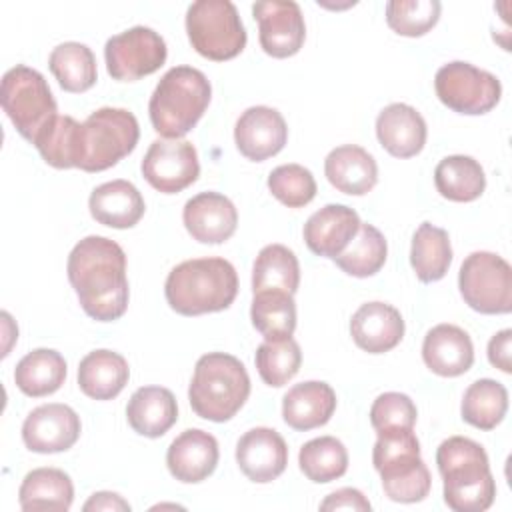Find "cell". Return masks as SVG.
<instances>
[{
	"label": "cell",
	"instance_id": "6da1fadb",
	"mask_svg": "<svg viewBox=\"0 0 512 512\" xmlns=\"http://www.w3.org/2000/svg\"><path fill=\"white\" fill-rule=\"evenodd\" d=\"M68 280L82 310L98 320H118L128 308L126 254L120 244L104 236H86L70 252Z\"/></svg>",
	"mask_w": 512,
	"mask_h": 512
},
{
	"label": "cell",
	"instance_id": "7a4b0ae2",
	"mask_svg": "<svg viewBox=\"0 0 512 512\" xmlns=\"http://www.w3.org/2000/svg\"><path fill=\"white\" fill-rule=\"evenodd\" d=\"M166 302L182 316L226 310L238 294L234 266L218 256L192 258L174 266L164 284Z\"/></svg>",
	"mask_w": 512,
	"mask_h": 512
},
{
	"label": "cell",
	"instance_id": "3957f363",
	"mask_svg": "<svg viewBox=\"0 0 512 512\" xmlns=\"http://www.w3.org/2000/svg\"><path fill=\"white\" fill-rule=\"evenodd\" d=\"M438 472L444 480V502L454 512H482L492 506L496 482L486 450L466 438L450 436L436 450Z\"/></svg>",
	"mask_w": 512,
	"mask_h": 512
},
{
	"label": "cell",
	"instance_id": "277c9868",
	"mask_svg": "<svg viewBox=\"0 0 512 512\" xmlns=\"http://www.w3.org/2000/svg\"><path fill=\"white\" fill-rule=\"evenodd\" d=\"M212 86L204 72L192 66L170 68L156 84L148 112L154 130L164 138H182L202 118Z\"/></svg>",
	"mask_w": 512,
	"mask_h": 512
},
{
	"label": "cell",
	"instance_id": "5b68a950",
	"mask_svg": "<svg viewBox=\"0 0 512 512\" xmlns=\"http://www.w3.org/2000/svg\"><path fill=\"white\" fill-rule=\"evenodd\" d=\"M250 396V376L244 364L224 352L198 358L188 388L192 410L210 422L230 420Z\"/></svg>",
	"mask_w": 512,
	"mask_h": 512
},
{
	"label": "cell",
	"instance_id": "8992f818",
	"mask_svg": "<svg viewBox=\"0 0 512 512\" xmlns=\"http://www.w3.org/2000/svg\"><path fill=\"white\" fill-rule=\"evenodd\" d=\"M372 464L382 478L384 494L394 502H420L428 496L432 478L420 458V442L412 428L376 432Z\"/></svg>",
	"mask_w": 512,
	"mask_h": 512
},
{
	"label": "cell",
	"instance_id": "52a82bcc",
	"mask_svg": "<svg viewBox=\"0 0 512 512\" xmlns=\"http://www.w3.org/2000/svg\"><path fill=\"white\" fill-rule=\"evenodd\" d=\"M140 138L136 116L126 108L104 106L82 122L80 162L84 172H102L128 156Z\"/></svg>",
	"mask_w": 512,
	"mask_h": 512
},
{
	"label": "cell",
	"instance_id": "ba28073f",
	"mask_svg": "<svg viewBox=\"0 0 512 512\" xmlns=\"http://www.w3.org/2000/svg\"><path fill=\"white\" fill-rule=\"evenodd\" d=\"M0 102L20 136L32 144L58 116V106L46 78L24 64L10 68L2 76Z\"/></svg>",
	"mask_w": 512,
	"mask_h": 512
},
{
	"label": "cell",
	"instance_id": "9c48e42d",
	"mask_svg": "<svg viewBox=\"0 0 512 512\" xmlns=\"http://www.w3.org/2000/svg\"><path fill=\"white\" fill-rule=\"evenodd\" d=\"M192 48L208 60H230L246 46V28L230 0H196L186 10Z\"/></svg>",
	"mask_w": 512,
	"mask_h": 512
},
{
	"label": "cell",
	"instance_id": "30bf717a",
	"mask_svg": "<svg viewBox=\"0 0 512 512\" xmlns=\"http://www.w3.org/2000/svg\"><path fill=\"white\" fill-rule=\"evenodd\" d=\"M464 302L480 314H508L512 310V268L494 252H472L458 272Z\"/></svg>",
	"mask_w": 512,
	"mask_h": 512
},
{
	"label": "cell",
	"instance_id": "8fae6325",
	"mask_svg": "<svg viewBox=\"0 0 512 512\" xmlns=\"http://www.w3.org/2000/svg\"><path fill=\"white\" fill-rule=\"evenodd\" d=\"M434 90L444 106L470 116L490 112L502 96V84L492 72L462 60L448 62L436 72Z\"/></svg>",
	"mask_w": 512,
	"mask_h": 512
},
{
	"label": "cell",
	"instance_id": "7c38bea8",
	"mask_svg": "<svg viewBox=\"0 0 512 512\" xmlns=\"http://www.w3.org/2000/svg\"><path fill=\"white\" fill-rule=\"evenodd\" d=\"M168 56L164 38L148 26H132L106 40V70L114 80L134 82L156 72Z\"/></svg>",
	"mask_w": 512,
	"mask_h": 512
},
{
	"label": "cell",
	"instance_id": "4fadbf2b",
	"mask_svg": "<svg viewBox=\"0 0 512 512\" xmlns=\"http://www.w3.org/2000/svg\"><path fill=\"white\" fill-rule=\"evenodd\" d=\"M142 176L162 194H176L196 182L200 174L198 152L182 138L154 140L142 158Z\"/></svg>",
	"mask_w": 512,
	"mask_h": 512
},
{
	"label": "cell",
	"instance_id": "5bb4252c",
	"mask_svg": "<svg viewBox=\"0 0 512 512\" xmlns=\"http://www.w3.org/2000/svg\"><path fill=\"white\" fill-rule=\"evenodd\" d=\"M262 50L272 58L294 56L306 38V24L294 0H262L252 6Z\"/></svg>",
	"mask_w": 512,
	"mask_h": 512
},
{
	"label": "cell",
	"instance_id": "9a60e30c",
	"mask_svg": "<svg viewBox=\"0 0 512 512\" xmlns=\"http://www.w3.org/2000/svg\"><path fill=\"white\" fill-rule=\"evenodd\" d=\"M80 416L66 404L50 402L34 408L22 424V440L28 450L56 454L72 448L80 438Z\"/></svg>",
	"mask_w": 512,
	"mask_h": 512
},
{
	"label": "cell",
	"instance_id": "2e32d148",
	"mask_svg": "<svg viewBox=\"0 0 512 512\" xmlns=\"http://www.w3.org/2000/svg\"><path fill=\"white\" fill-rule=\"evenodd\" d=\"M288 140L284 116L270 106L246 108L234 126V142L242 156L262 162L278 154Z\"/></svg>",
	"mask_w": 512,
	"mask_h": 512
},
{
	"label": "cell",
	"instance_id": "e0dca14e",
	"mask_svg": "<svg viewBox=\"0 0 512 512\" xmlns=\"http://www.w3.org/2000/svg\"><path fill=\"white\" fill-rule=\"evenodd\" d=\"M236 462L248 480L266 484L286 470L288 446L274 428L258 426L240 436Z\"/></svg>",
	"mask_w": 512,
	"mask_h": 512
},
{
	"label": "cell",
	"instance_id": "ac0fdd59",
	"mask_svg": "<svg viewBox=\"0 0 512 512\" xmlns=\"http://www.w3.org/2000/svg\"><path fill=\"white\" fill-rule=\"evenodd\" d=\"M188 234L202 244L226 242L238 226V212L230 198L220 192H200L182 210Z\"/></svg>",
	"mask_w": 512,
	"mask_h": 512
},
{
	"label": "cell",
	"instance_id": "d6986e66",
	"mask_svg": "<svg viewBox=\"0 0 512 512\" xmlns=\"http://www.w3.org/2000/svg\"><path fill=\"white\" fill-rule=\"evenodd\" d=\"M218 456V442L212 434L200 428H188L168 446L166 466L176 480L196 484L216 470Z\"/></svg>",
	"mask_w": 512,
	"mask_h": 512
},
{
	"label": "cell",
	"instance_id": "ffe728a7",
	"mask_svg": "<svg viewBox=\"0 0 512 512\" xmlns=\"http://www.w3.org/2000/svg\"><path fill=\"white\" fill-rule=\"evenodd\" d=\"M354 208L344 204H326L314 212L304 224V242L316 256L336 258L360 228Z\"/></svg>",
	"mask_w": 512,
	"mask_h": 512
},
{
	"label": "cell",
	"instance_id": "44dd1931",
	"mask_svg": "<svg viewBox=\"0 0 512 512\" xmlns=\"http://www.w3.org/2000/svg\"><path fill=\"white\" fill-rule=\"evenodd\" d=\"M350 334L358 348L368 354H384L400 344L404 336L402 314L386 302L362 304L350 320Z\"/></svg>",
	"mask_w": 512,
	"mask_h": 512
},
{
	"label": "cell",
	"instance_id": "7402d4cb",
	"mask_svg": "<svg viewBox=\"0 0 512 512\" xmlns=\"http://www.w3.org/2000/svg\"><path fill=\"white\" fill-rule=\"evenodd\" d=\"M422 358L434 374L454 378L470 370L474 362V346L468 332L460 326L438 324L424 336Z\"/></svg>",
	"mask_w": 512,
	"mask_h": 512
},
{
	"label": "cell",
	"instance_id": "603a6c76",
	"mask_svg": "<svg viewBox=\"0 0 512 512\" xmlns=\"http://www.w3.org/2000/svg\"><path fill=\"white\" fill-rule=\"evenodd\" d=\"M426 122L422 114L404 104H388L376 118V136L382 148L396 158H412L426 144Z\"/></svg>",
	"mask_w": 512,
	"mask_h": 512
},
{
	"label": "cell",
	"instance_id": "cb8c5ba5",
	"mask_svg": "<svg viewBox=\"0 0 512 512\" xmlns=\"http://www.w3.org/2000/svg\"><path fill=\"white\" fill-rule=\"evenodd\" d=\"M336 410V392L330 384L308 380L294 384L282 398L284 422L300 432L324 426Z\"/></svg>",
	"mask_w": 512,
	"mask_h": 512
},
{
	"label": "cell",
	"instance_id": "d4e9b609",
	"mask_svg": "<svg viewBox=\"0 0 512 512\" xmlns=\"http://www.w3.org/2000/svg\"><path fill=\"white\" fill-rule=\"evenodd\" d=\"M88 208L98 224L110 228H132L144 216L146 204L138 188L128 180H112L96 186L88 198Z\"/></svg>",
	"mask_w": 512,
	"mask_h": 512
},
{
	"label": "cell",
	"instance_id": "484cf974",
	"mask_svg": "<svg viewBox=\"0 0 512 512\" xmlns=\"http://www.w3.org/2000/svg\"><path fill=\"white\" fill-rule=\"evenodd\" d=\"M324 174L336 190L352 196L368 194L378 182L374 156L356 144H344L330 150L324 160Z\"/></svg>",
	"mask_w": 512,
	"mask_h": 512
},
{
	"label": "cell",
	"instance_id": "4316f807",
	"mask_svg": "<svg viewBox=\"0 0 512 512\" xmlns=\"http://www.w3.org/2000/svg\"><path fill=\"white\" fill-rule=\"evenodd\" d=\"M126 418L140 436L160 438L176 424L178 404L168 388L142 386L130 396Z\"/></svg>",
	"mask_w": 512,
	"mask_h": 512
},
{
	"label": "cell",
	"instance_id": "83f0119b",
	"mask_svg": "<svg viewBox=\"0 0 512 512\" xmlns=\"http://www.w3.org/2000/svg\"><path fill=\"white\" fill-rule=\"evenodd\" d=\"M130 368L122 354L112 350L88 352L78 364V386L94 400H112L128 384Z\"/></svg>",
	"mask_w": 512,
	"mask_h": 512
},
{
	"label": "cell",
	"instance_id": "f1b7e54d",
	"mask_svg": "<svg viewBox=\"0 0 512 512\" xmlns=\"http://www.w3.org/2000/svg\"><path fill=\"white\" fill-rule=\"evenodd\" d=\"M74 484L64 470L36 468L28 472L18 490L20 508L26 512L58 510L64 512L72 506Z\"/></svg>",
	"mask_w": 512,
	"mask_h": 512
},
{
	"label": "cell",
	"instance_id": "f546056e",
	"mask_svg": "<svg viewBox=\"0 0 512 512\" xmlns=\"http://www.w3.org/2000/svg\"><path fill=\"white\" fill-rule=\"evenodd\" d=\"M66 380V360L60 352L38 348L28 352L14 370V382L20 392L32 398L54 394Z\"/></svg>",
	"mask_w": 512,
	"mask_h": 512
},
{
	"label": "cell",
	"instance_id": "4dcf8cb0",
	"mask_svg": "<svg viewBox=\"0 0 512 512\" xmlns=\"http://www.w3.org/2000/svg\"><path fill=\"white\" fill-rule=\"evenodd\" d=\"M434 184L440 196L452 202H472L486 188L484 168L478 160L464 154L446 156L434 170Z\"/></svg>",
	"mask_w": 512,
	"mask_h": 512
},
{
	"label": "cell",
	"instance_id": "1f68e13d",
	"mask_svg": "<svg viewBox=\"0 0 512 512\" xmlns=\"http://www.w3.org/2000/svg\"><path fill=\"white\" fill-rule=\"evenodd\" d=\"M300 284V264L296 254L284 244L264 246L252 268V292L280 290L294 296Z\"/></svg>",
	"mask_w": 512,
	"mask_h": 512
},
{
	"label": "cell",
	"instance_id": "d6a6232c",
	"mask_svg": "<svg viewBox=\"0 0 512 512\" xmlns=\"http://www.w3.org/2000/svg\"><path fill=\"white\" fill-rule=\"evenodd\" d=\"M410 264L420 282H436L444 278L452 264L448 232L430 222H422L412 236Z\"/></svg>",
	"mask_w": 512,
	"mask_h": 512
},
{
	"label": "cell",
	"instance_id": "836d02e7",
	"mask_svg": "<svg viewBox=\"0 0 512 512\" xmlns=\"http://www.w3.org/2000/svg\"><path fill=\"white\" fill-rule=\"evenodd\" d=\"M50 72L66 92H86L96 84V58L82 42H62L48 58Z\"/></svg>",
	"mask_w": 512,
	"mask_h": 512
},
{
	"label": "cell",
	"instance_id": "e575fe53",
	"mask_svg": "<svg viewBox=\"0 0 512 512\" xmlns=\"http://www.w3.org/2000/svg\"><path fill=\"white\" fill-rule=\"evenodd\" d=\"M508 410V390L492 378L472 382L462 398V420L480 430L496 428Z\"/></svg>",
	"mask_w": 512,
	"mask_h": 512
},
{
	"label": "cell",
	"instance_id": "d590c367",
	"mask_svg": "<svg viewBox=\"0 0 512 512\" xmlns=\"http://www.w3.org/2000/svg\"><path fill=\"white\" fill-rule=\"evenodd\" d=\"M388 244L384 234L372 224H360L356 236L334 258L336 266L356 278L374 276L386 262Z\"/></svg>",
	"mask_w": 512,
	"mask_h": 512
},
{
	"label": "cell",
	"instance_id": "8d00e7d4",
	"mask_svg": "<svg viewBox=\"0 0 512 512\" xmlns=\"http://www.w3.org/2000/svg\"><path fill=\"white\" fill-rule=\"evenodd\" d=\"M82 124L72 116L58 114L34 140L42 160L54 168H78Z\"/></svg>",
	"mask_w": 512,
	"mask_h": 512
},
{
	"label": "cell",
	"instance_id": "74e56055",
	"mask_svg": "<svg viewBox=\"0 0 512 512\" xmlns=\"http://www.w3.org/2000/svg\"><path fill=\"white\" fill-rule=\"evenodd\" d=\"M298 464L308 480L316 484H326L346 474L348 450L334 436L312 438L300 448Z\"/></svg>",
	"mask_w": 512,
	"mask_h": 512
},
{
	"label": "cell",
	"instance_id": "f35d334b",
	"mask_svg": "<svg viewBox=\"0 0 512 512\" xmlns=\"http://www.w3.org/2000/svg\"><path fill=\"white\" fill-rule=\"evenodd\" d=\"M250 318L266 340L292 336L296 328V304L292 294L280 290L254 294Z\"/></svg>",
	"mask_w": 512,
	"mask_h": 512
},
{
	"label": "cell",
	"instance_id": "ab89813d",
	"mask_svg": "<svg viewBox=\"0 0 512 512\" xmlns=\"http://www.w3.org/2000/svg\"><path fill=\"white\" fill-rule=\"evenodd\" d=\"M260 378L274 388L284 386L292 380L302 364V352L292 336L264 340L254 356Z\"/></svg>",
	"mask_w": 512,
	"mask_h": 512
},
{
	"label": "cell",
	"instance_id": "60d3db41",
	"mask_svg": "<svg viewBox=\"0 0 512 512\" xmlns=\"http://www.w3.org/2000/svg\"><path fill=\"white\" fill-rule=\"evenodd\" d=\"M438 0H390L386 4V22L400 36H422L432 30L440 18Z\"/></svg>",
	"mask_w": 512,
	"mask_h": 512
},
{
	"label": "cell",
	"instance_id": "b9f144b4",
	"mask_svg": "<svg viewBox=\"0 0 512 512\" xmlns=\"http://www.w3.org/2000/svg\"><path fill=\"white\" fill-rule=\"evenodd\" d=\"M268 190L288 208H302L316 196L312 172L300 164H282L268 174Z\"/></svg>",
	"mask_w": 512,
	"mask_h": 512
},
{
	"label": "cell",
	"instance_id": "7bdbcfd3",
	"mask_svg": "<svg viewBox=\"0 0 512 512\" xmlns=\"http://www.w3.org/2000/svg\"><path fill=\"white\" fill-rule=\"evenodd\" d=\"M416 416V404L402 392H384L370 408V424L376 432L390 428H414Z\"/></svg>",
	"mask_w": 512,
	"mask_h": 512
},
{
	"label": "cell",
	"instance_id": "ee69618b",
	"mask_svg": "<svg viewBox=\"0 0 512 512\" xmlns=\"http://www.w3.org/2000/svg\"><path fill=\"white\" fill-rule=\"evenodd\" d=\"M370 508L372 506L366 500V496L356 488H340V490L328 494L320 504V510H360V512H368Z\"/></svg>",
	"mask_w": 512,
	"mask_h": 512
},
{
	"label": "cell",
	"instance_id": "f6af8a7d",
	"mask_svg": "<svg viewBox=\"0 0 512 512\" xmlns=\"http://www.w3.org/2000/svg\"><path fill=\"white\" fill-rule=\"evenodd\" d=\"M510 342H512V330L504 328L496 332L488 342V360L498 370L510 374L512 362H510Z\"/></svg>",
	"mask_w": 512,
	"mask_h": 512
},
{
	"label": "cell",
	"instance_id": "bcb514c9",
	"mask_svg": "<svg viewBox=\"0 0 512 512\" xmlns=\"http://www.w3.org/2000/svg\"><path fill=\"white\" fill-rule=\"evenodd\" d=\"M84 510L86 512H90V510H94V512L96 510H112V512L114 510H124V512H128L130 504L122 496H118L114 492H96L84 504Z\"/></svg>",
	"mask_w": 512,
	"mask_h": 512
}]
</instances>
